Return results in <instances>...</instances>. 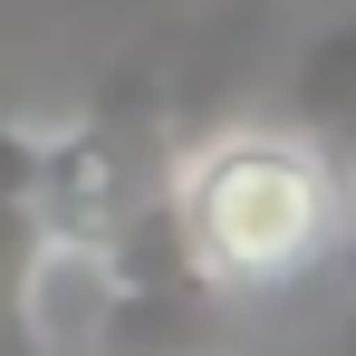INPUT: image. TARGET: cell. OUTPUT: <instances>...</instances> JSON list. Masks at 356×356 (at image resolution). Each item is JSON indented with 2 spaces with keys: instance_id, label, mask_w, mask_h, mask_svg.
Masks as SVG:
<instances>
[{
  "instance_id": "6da1fadb",
  "label": "cell",
  "mask_w": 356,
  "mask_h": 356,
  "mask_svg": "<svg viewBox=\"0 0 356 356\" xmlns=\"http://www.w3.org/2000/svg\"><path fill=\"white\" fill-rule=\"evenodd\" d=\"M337 202L347 193L327 183V164L298 135H270V125L212 135L174 174L183 241L212 270V289H280V280H298L337 232Z\"/></svg>"
},
{
  "instance_id": "7a4b0ae2",
  "label": "cell",
  "mask_w": 356,
  "mask_h": 356,
  "mask_svg": "<svg viewBox=\"0 0 356 356\" xmlns=\"http://www.w3.org/2000/svg\"><path fill=\"white\" fill-rule=\"evenodd\" d=\"M97 270V356H212L222 347V289L183 241L174 193H145L116 222Z\"/></svg>"
},
{
  "instance_id": "3957f363",
  "label": "cell",
  "mask_w": 356,
  "mask_h": 356,
  "mask_svg": "<svg viewBox=\"0 0 356 356\" xmlns=\"http://www.w3.org/2000/svg\"><path fill=\"white\" fill-rule=\"evenodd\" d=\"M39 125H0V356H58L49 347V270L67 250L39 202Z\"/></svg>"
},
{
  "instance_id": "277c9868",
  "label": "cell",
  "mask_w": 356,
  "mask_h": 356,
  "mask_svg": "<svg viewBox=\"0 0 356 356\" xmlns=\"http://www.w3.org/2000/svg\"><path fill=\"white\" fill-rule=\"evenodd\" d=\"M289 116H298V145L327 164V183L356 202V19L318 29L289 67Z\"/></svg>"
},
{
  "instance_id": "5b68a950",
  "label": "cell",
  "mask_w": 356,
  "mask_h": 356,
  "mask_svg": "<svg viewBox=\"0 0 356 356\" xmlns=\"http://www.w3.org/2000/svg\"><path fill=\"white\" fill-rule=\"evenodd\" d=\"M347 280H356V260H347Z\"/></svg>"
}]
</instances>
